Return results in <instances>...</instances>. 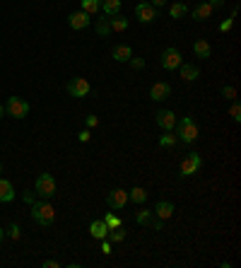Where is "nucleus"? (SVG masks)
I'll return each instance as SVG.
<instances>
[{"label": "nucleus", "instance_id": "58836bf2", "mask_svg": "<svg viewBox=\"0 0 241 268\" xmlns=\"http://www.w3.org/2000/svg\"><path fill=\"white\" fill-rule=\"evenodd\" d=\"M77 140H80V143H89V131H80V133H77Z\"/></svg>", "mask_w": 241, "mask_h": 268}, {"label": "nucleus", "instance_id": "de8ad7c7", "mask_svg": "<svg viewBox=\"0 0 241 268\" xmlns=\"http://www.w3.org/2000/svg\"><path fill=\"white\" fill-rule=\"evenodd\" d=\"M0 174H3V165H0Z\"/></svg>", "mask_w": 241, "mask_h": 268}, {"label": "nucleus", "instance_id": "79ce46f5", "mask_svg": "<svg viewBox=\"0 0 241 268\" xmlns=\"http://www.w3.org/2000/svg\"><path fill=\"white\" fill-rule=\"evenodd\" d=\"M166 3H169V0H150V5H154L157 10H159V8H164Z\"/></svg>", "mask_w": 241, "mask_h": 268}, {"label": "nucleus", "instance_id": "7c9ffc66", "mask_svg": "<svg viewBox=\"0 0 241 268\" xmlns=\"http://www.w3.org/2000/svg\"><path fill=\"white\" fill-rule=\"evenodd\" d=\"M219 92H222V97H224V99H229V101L236 99V87H234V85H224Z\"/></svg>", "mask_w": 241, "mask_h": 268}, {"label": "nucleus", "instance_id": "9b49d317", "mask_svg": "<svg viewBox=\"0 0 241 268\" xmlns=\"http://www.w3.org/2000/svg\"><path fill=\"white\" fill-rule=\"evenodd\" d=\"M106 205H109L111 210H123L126 205H128V191L126 189H113L106 196Z\"/></svg>", "mask_w": 241, "mask_h": 268}, {"label": "nucleus", "instance_id": "0eeeda50", "mask_svg": "<svg viewBox=\"0 0 241 268\" xmlns=\"http://www.w3.org/2000/svg\"><path fill=\"white\" fill-rule=\"evenodd\" d=\"M181 63H184V58H181V51L176 46H169L162 51V68L164 70H178Z\"/></svg>", "mask_w": 241, "mask_h": 268}, {"label": "nucleus", "instance_id": "49530a36", "mask_svg": "<svg viewBox=\"0 0 241 268\" xmlns=\"http://www.w3.org/2000/svg\"><path fill=\"white\" fill-rule=\"evenodd\" d=\"M198 3H208V0H198Z\"/></svg>", "mask_w": 241, "mask_h": 268}, {"label": "nucleus", "instance_id": "bb28decb", "mask_svg": "<svg viewBox=\"0 0 241 268\" xmlns=\"http://www.w3.org/2000/svg\"><path fill=\"white\" fill-rule=\"evenodd\" d=\"M178 143L174 131H164V135H159V147H174Z\"/></svg>", "mask_w": 241, "mask_h": 268}, {"label": "nucleus", "instance_id": "39448f33", "mask_svg": "<svg viewBox=\"0 0 241 268\" xmlns=\"http://www.w3.org/2000/svg\"><path fill=\"white\" fill-rule=\"evenodd\" d=\"M200 167H203V157H200V152H188V157H184V162H181V167H178V177L181 179L193 177Z\"/></svg>", "mask_w": 241, "mask_h": 268}, {"label": "nucleus", "instance_id": "473e14b6", "mask_svg": "<svg viewBox=\"0 0 241 268\" xmlns=\"http://www.w3.org/2000/svg\"><path fill=\"white\" fill-rule=\"evenodd\" d=\"M128 63H131V66L135 68V70H143V68H145V58H138V56H133L131 61H128Z\"/></svg>", "mask_w": 241, "mask_h": 268}, {"label": "nucleus", "instance_id": "b1692460", "mask_svg": "<svg viewBox=\"0 0 241 268\" xmlns=\"http://www.w3.org/2000/svg\"><path fill=\"white\" fill-rule=\"evenodd\" d=\"M80 10H85L87 15H97V12H101V0H80Z\"/></svg>", "mask_w": 241, "mask_h": 268}, {"label": "nucleus", "instance_id": "393cba45", "mask_svg": "<svg viewBox=\"0 0 241 268\" xmlns=\"http://www.w3.org/2000/svg\"><path fill=\"white\" fill-rule=\"evenodd\" d=\"M94 32H97L99 36H109L111 34V24H109V17H106V15H101L97 22H94Z\"/></svg>", "mask_w": 241, "mask_h": 268}, {"label": "nucleus", "instance_id": "c9c22d12", "mask_svg": "<svg viewBox=\"0 0 241 268\" xmlns=\"http://www.w3.org/2000/svg\"><path fill=\"white\" fill-rule=\"evenodd\" d=\"M101 254H106V256L111 254V242L109 239H101Z\"/></svg>", "mask_w": 241, "mask_h": 268}, {"label": "nucleus", "instance_id": "ea45409f", "mask_svg": "<svg viewBox=\"0 0 241 268\" xmlns=\"http://www.w3.org/2000/svg\"><path fill=\"white\" fill-rule=\"evenodd\" d=\"M210 3V8L212 10H219V8H224V0H208Z\"/></svg>", "mask_w": 241, "mask_h": 268}, {"label": "nucleus", "instance_id": "f3484780", "mask_svg": "<svg viewBox=\"0 0 241 268\" xmlns=\"http://www.w3.org/2000/svg\"><path fill=\"white\" fill-rule=\"evenodd\" d=\"M89 235H92V239H106V235H109V227H106V223L104 220H92L89 223Z\"/></svg>", "mask_w": 241, "mask_h": 268}, {"label": "nucleus", "instance_id": "1a4fd4ad", "mask_svg": "<svg viewBox=\"0 0 241 268\" xmlns=\"http://www.w3.org/2000/svg\"><path fill=\"white\" fill-rule=\"evenodd\" d=\"M89 24H92V15H87L85 10H75L68 15V27L70 29H75V32H82V29H87Z\"/></svg>", "mask_w": 241, "mask_h": 268}, {"label": "nucleus", "instance_id": "f257e3e1", "mask_svg": "<svg viewBox=\"0 0 241 268\" xmlns=\"http://www.w3.org/2000/svg\"><path fill=\"white\" fill-rule=\"evenodd\" d=\"M174 133L178 138V143H186V145H193L200 135V128H198L196 119L188 114V116H181L176 119V126H174Z\"/></svg>", "mask_w": 241, "mask_h": 268}, {"label": "nucleus", "instance_id": "a211bd4d", "mask_svg": "<svg viewBox=\"0 0 241 268\" xmlns=\"http://www.w3.org/2000/svg\"><path fill=\"white\" fill-rule=\"evenodd\" d=\"M15 201V186L12 181L0 177V203H12Z\"/></svg>", "mask_w": 241, "mask_h": 268}, {"label": "nucleus", "instance_id": "4be33fe9", "mask_svg": "<svg viewBox=\"0 0 241 268\" xmlns=\"http://www.w3.org/2000/svg\"><path fill=\"white\" fill-rule=\"evenodd\" d=\"M120 12V0H101V15L113 17Z\"/></svg>", "mask_w": 241, "mask_h": 268}, {"label": "nucleus", "instance_id": "72a5a7b5", "mask_svg": "<svg viewBox=\"0 0 241 268\" xmlns=\"http://www.w3.org/2000/svg\"><path fill=\"white\" fill-rule=\"evenodd\" d=\"M231 27H234V17H227L224 22L219 24V32H224V34H227V32L231 29Z\"/></svg>", "mask_w": 241, "mask_h": 268}, {"label": "nucleus", "instance_id": "7ed1b4c3", "mask_svg": "<svg viewBox=\"0 0 241 268\" xmlns=\"http://www.w3.org/2000/svg\"><path fill=\"white\" fill-rule=\"evenodd\" d=\"M34 189H36V193L41 196V198H53L55 196V179H53V174H48V172H44V174H39L36 177V184H34Z\"/></svg>", "mask_w": 241, "mask_h": 268}, {"label": "nucleus", "instance_id": "dca6fc26", "mask_svg": "<svg viewBox=\"0 0 241 268\" xmlns=\"http://www.w3.org/2000/svg\"><path fill=\"white\" fill-rule=\"evenodd\" d=\"M212 8H210V3H198L196 8L191 10V17L196 20V22H203V20H210L212 17Z\"/></svg>", "mask_w": 241, "mask_h": 268}, {"label": "nucleus", "instance_id": "4468645a", "mask_svg": "<svg viewBox=\"0 0 241 268\" xmlns=\"http://www.w3.org/2000/svg\"><path fill=\"white\" fill-rule=\"evenodd\" d=\"M178 73H181V80L184 82H196L200 78V68L193 66V63H181L178 66Z\"/></svg>", "mask_w": 241, "mask_h": 268}, {"label": "nucleus", "instance_id": "aec40b11", "mask_svg": "<svg viewBox=\"0 0 241 268\" xmlns=\"http://www.w3.org/2000/svg\"><path fill=\"white\" fill-rule=\"evenodd\" d=\"M109 24H111V32H126L128 27H131V20L128 17H123V15H113L109 17Z\"/></svg>", "mask_w": 241, "mask_h": 268}, {"label": "nucleus", "instance_id": "f704fd0d", "mask_svg": "<svg viewBox=\"0 0 241 268\" xmlns=\"http://www.w3.org/2000/svg\"><path fill=\"white\" fill-rule=\"evenodd\" d=\"M85 123H87V128H94V126H99V116H94V114H89L87 119H85Z\"/></svg>", "mask_w": 241, "mask_h": 268}, {"label": "nucleus", "instance_id": "a18cd8bd", "mask_svg": "<svg viewBox=\"0 0 241 268\" xmlns=\"http://www.w3.org/2000/svg\"><path fill=\"white\" fill-rule=\"evenodd\" d=\"M138 3H150V0H138Z\"/></svg>", "mask_w": 241, "mask_h": 268}, {"label": "nucleus", "instance_id": "4c0bfd02", "mask_svg": "<svg viewBox=\"0 0 241 268\" xmlns=\"http://www.w3.org/2000/svg\"><path fill=\"white\" fill-rule=\"evenodd\" d=\"M150 227H154V230L159 232V230H164V220H159V218H154V220H152V225H150Z\"/></svg>", "mask_w": 241, "mask_h": 268}, {"label": "nucleus", "instance_id": "c03bdc74", "mask_svg": "<svg viewBox=\"0 0 241 268\" xmlns=\"http://www.w3.org/2000/svg\"><path fill=\"white\" fill-rule=\"evenodd\" d=\"M3 239H5V230L0 227V242H3Z\"/></svg>", "mask_w": 241, "mask_h": 268}, {"label": "nucleus", "instance_id": "cd10ccee", "mask_svg": "<svg viewBox=\"0 0 241 268\" xmlns=\"http://www.w3.org/2000/svg\"><path fill=\"white\" fill-rule=\"evenodd\" d=\"M101 220L106 223V227H109V230H116V227H120V225H123V220H120L118 215H113V212H106Z\"/></svg>", "mask_w": 241, "mask_h": 268}, {"label": "nucleus", "instance_id": "c756f323", "mask_svg": "<svg viewBox=\"0 0 241 268\" xmlns=\"http://www.w3.org/2000/svg\"><path fill=\"white\" fill-rule=\"evenodd\" d=\"M229 116H231V121H234V123H239V121H241V106H239V101H236V99H231Z\"/></svg>", "mask_w": 241, "mask_h": 268}, {"label": "nucleus", "instance_id": "a19ab883", "mask_svg": "<svg viewBox=\"0 0 241 268\" xmlns=\"http://www.w3.org/2000/svg\"><path fill=\"white\" fill-rule=\"evenodd\" d=\"M22 198H24V203H29V205H32V203H34V193H32V191H24Z\"/></svg>", "mask_w": 241, "mask_h": 268}, {"label": "nucleus", "instance_id": "6ab92c4d", "mask_svg": "<svg viewBox=\"0 0 241 268\" xmlns=\"http://www.w3.org/2000/svg\"><path fill=\"white\" fill-rule=\"evenodd\" d=\"M193 51H196L198 58H203V61H208L212 56V46L208 44V39H198L196 44H193Z\"/></svg>", "mask_w": 241, "mask_h": 268}, {"label": "nucleus", "instance_id": "423d86ee", "mask_svg": "<svg viewBox=\"0 0 241 268\" xmlns=\"http://www.w3.org/2000/svg\"><path fill=\"white\" fill-rule=\"evenodd\" d=\"M66 89H68V94H70V97H75V99H82V97H87L89 92H92V85H89L87 78H73L66 85Z\"/></svg>", "mask_w": 241, "mask_h": 268}, {"label": "nucleus", "instance_id": "37998d69", "mask_svg": "<svg viewBox=\"0 0 241 268\" xmlns=\"http://www.w3.org/2000/svg\"><path fill=\"white\" fill-rule=\"evenodd\" d=\"M5 116V104H0V119Z\"/></svg>", "mask_w": 241, "mask_h": 268}, {"label": "nucleus", "instance_id": "20e7f679", "mask_svg": "<svg viewBox=\"0 0 241 268\" xmlns=\"http://www.w3.org/2000/svg\"><path fill=\"white\" fill-rule=\"evenodd\" d=\"M29 101L22 99V97H10V99L5 101V114L12 116V119H27L29 116Z\"/></svg>", "mask_w": 241, "mask_h": 268}, {"label": "nucleus", "instance_id": "5701e85b", "mask_svg": "<svg viewBox=\"0 0 241 268\" xmlns=\"http://www.w3.org/2000/svg\"><path fill=\"white\" fill-rule=\"evenodd\" d=\"M154 220V212L147 210V208H140V210L135 212V223L140 225V227H150Z\"/></svg>", "mask_w": 241, "mask_h": 268}, {"label": "nucleus", "instance_id": "412c9836", "mask_svg": "<svg viewBox=\"0 0 241 268\" xmlns=\"http://www.w3.org/2000/svg\"><path fill=\"white\" fill-rule=\"evenodd\" d=\"M186 15H188V5H186V3L176 0V3L169 5V17H171V20H181V17H186Z\"/></svg>", "mask_w": 241, "mask_h": 268}, {"label": "nucleus", "instance_id": "ddd939ff", "mask_svg": "<svg viewBox=\"0 0 241 268\" xmlns=\"http://www.w3.org/2000/svg\"><path fill=\"white\" fill-rule=\"evenodd\" d=\"M154 218H159V220H169L171 215H174V203L171 201H157L154 203Z\"/></svg>", "mask_w": 241, "mask_h": 268}, {"label": "nucleus", "instance_id": "6e6552de", "mask_svg": "<svg viewBox=\"0 0 241 268\" xmlns=\"http://www.w3.org/2000/svg\"><path fill=\"white\" fill-rule=\"evenodd\" d=\"M135 17H138V22L143 24H152L157 17H159V10L150 5V3H138L135 5Z\"/></svg>", "mask_w": 241, "mask_h": 268}, {"label": "nucleus", "instance_id": "2eb2a0df", "mask_svg": "<svg viewBox=\"0 0 241 268\" xmlns=\"http://www.w3.org/2000/svg\"><path fill=\"white\" fill-rule=\"evenodd\" d=\"M111 58H113L116 63H128V61L133 58V48L128 44L113 46V51H111Z\"/></svg>", "mask_w": 241, "mask_h": 268}, {"label": "nucleus", "instance_id": "e433bc0d", "mask_svg": "<svg viewBox=\"0 0 241 268\" xmlns=\"http://www.w3.org/2000/svg\"><path fill=\"white\" fill-rule=\"evenodd\" d=\"M41 266H44V268H58V266H61V263H58L55 258H46V261H44V263H41Z\"/></svg>", "mask_w": 241, "mask_h": 268}, {"label": "nucleus", "instance_id": "9d476101", "mask_svg": "<svg viewBox=\"0 0 241 268\" xmlns=\"http://www.w3.org/2000/svg\"><path fill=\"white\" fill-rule=\"evenodd\" d=\"M154 123H157L162 131H174L176 114L171 112V109H157V112H154Z\"/></svg>", "mask_w": 241, "mask_h": 268}, {"label": "nucleus", "instance_id": "f8f14e48", "mask_svg": "<svg viewBox=\"0 0 241 268\" xmlns=\"http://www.w3.org/2000/svg\"><path fill=\"white\" fill-rule=\"evenodd\" d=\"M171 97V85L169 82H154L150 87V99L152 101H164Z\"/></svg>", "mask_w": 241, "mask_h": 268}, {"label": "nucleus", "instance_id": "c85d7f7f", "mask_svg": "<svg viewBox=\"0 0 241 268\" xmlns=\"http://www.w3.org/2000/svg\"><path fill=\"white\" fill-rule=\"evenodd\" d=\"M106 239H111V242H123V239H126V232H123V225H120V227H116V230H109V235H106Z\"/></svg>", "mask_w": 241, "mask_h": 268}, {"label": "nucleus", "instance_id": "a878e982", "mask_svg": "<svg viewBox=\"0 0 241 268\" xmlns=\"http://www.w3.org/2000/svg\"><path fill=\"white\" fill-rule=\"evenodd\" d=\"M128 201L131 203H145L147 201V191H145L143 186H133V189L128 191Z\"/></svg>", "mask_w": 241, "mask_h": 268}, {"label": "nucleus", "instance_id": "f03ea898", "mask_svg": "<svg viewBox=\"0 0 241 268\" xmlns=\"http://www.w3.org/2000/svg\"><path fill=\"white\" fill-rule=\"evenodd\" d=\"M32 220H34V223H39V225H44V227L53 225V220H55L53 205L46 201V198H41V201H34L32 203Z\"/></svg>", "mask_w": 241, "mask_h": 268}, {"label": "nucleus", "instance_id": "2f4dec72", "mask_svg": "<svg viewBox=\"0 0 241 268\" xmlns=\"http://www.w3.org/2000/svg\"><path fill=\"white\" fill-rule=\"evenodd\" d=\"M5 235L10 237V239H15V242H17V239L22 237V230H20V225H15V223H12L10 227H8V232H5Z\"/></svg>", "mask_w": 241, "mask_h": 268}]
</instances>
